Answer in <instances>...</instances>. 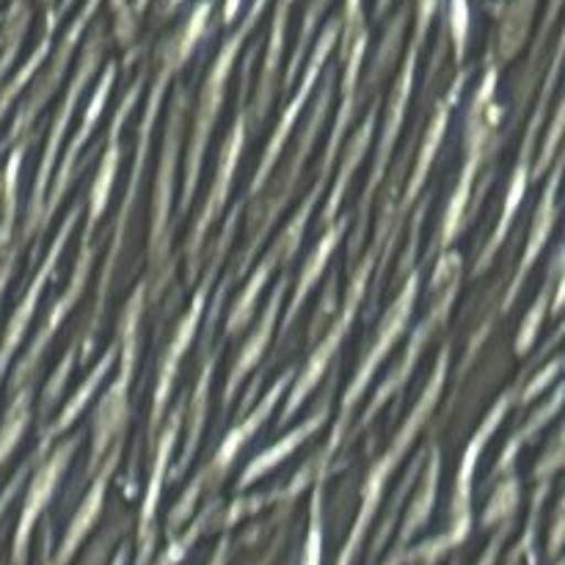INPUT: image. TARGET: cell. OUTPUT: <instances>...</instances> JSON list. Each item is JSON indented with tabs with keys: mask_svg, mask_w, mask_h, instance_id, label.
Here are the masks:
<instances>
[{
	"mask_svg": "<svg viewBox=\"0 0 565 565\" xmlns=\"http://www.w3.org/2000/svg\"><path fill=\"white\" fill-rule=\"evenodd\" d=\"M213 364L215 362H207V367H204L202 379H199L196 395H193L191 430H188V445H185V450H182V458H180V467H177V475H180L182 469L188 467L191 456H193V452H196V441H199V434H202V425H204V408H207V390H210V373H213Z\"/></svg>",
	"mask_w": 565,
	"mask_h": 565,
	"instance_id": "4dcf8cb0",
	"label": "cell"
},
{
	"mask_svg": "<svg viewBox=\"0 0 565 565\" xmlns=\"http://www.w3.org/2000/svg\"><path fill=\"white\" fill-rule=\"evenodd\" d=\"M323 419H326V406H323V412H315V417H312V419H307V423H303L301 428L290 430V434H287L285 439L276 441V445H274V447H268V450H265V452H259V456L254 458L252 463H248L246 472H243V478H241V489H246V486H252L254 480L263 478L265 472H270V469H274L276 463L285 461V458L290 456V452L296 450V447L301 445V441H307L309 436H312L315 430L320 428V423H323Z\"/></svg>",
	"mask_w": 565,
	"mask_h": 565,
	"instance_id": "ffe728a7",
	"label": "cell"
},
{
	"mask_svg": "<svg viewBox=\"0 0 565 565\" xmlns=\"http://www.w3.org/2000/svg\"><path fill=\"white\" fill-rule=\"evenodd\" d=\"M28 403H31V390L20 392V395L14 397V403H11L3 425H0V467H3L6 458L11 456V450L20 445L22 430H25V425H28V414H31L28 412Z\"/></svg>",
	"mask_w": 565,
	"mask_h": 565,
	"instance_id": "83f0119b",
	"label": "cell"
},
{
	"mask_svg": "<svg viewBox=\"0 0 565 565\" xmlns=\"http://www.w3.org/2000/svg\"><path fill=\"white\" fill-rule=\"evenodd\" d=\"M533 9L535 0H513L511 3L505 22H502V58H511L519 50V42H522L524 33H527Z\"/></svg>",
	"mask_w": 565,
	"mask_h": 565,
	"instance_id": "f546056e",
	"label": "cell"
},
{
	"mask_svg": "<svg viewBox=\"0 0 565 565\" xmlns=\"http://www.w3.org/2000/svg\"><path fill=\"white\" fill-rule=\"evenodd\" d=\"M539 121H541V110H539V116H535V119H533V127H530V136H527V149H524L522 160H519V166H516V174H513V180H511V188H508V199H505V210H502L500 226H497V230H494V237H491L489 248H486L483 257H480V265H478V268H475V274H480V270L489 268L491 257H494V254H497L500 243L505 241L508 230H511V224H513V215H516L519 204H522L524 191H527V177H530V169H527L530 143H533V136H535V127H539Z\"/></svg>",
	"mask_w": 565,
	"mask_h": 565,
	"instance_id": "d6986e66",
	"label": "cell"
},
{
	"mask_svg": "<svg viewBox=\"0 0 565 565\" xmlns=\"http://www.w3.org/2000/svg\"><path fill=\"white\" fill-rule=\"evenodd\" d=\"M557 182H561V160H557L555 171H552L550 188H546L544 199H541V204H539V213H535L533 230H530V243H527V252H524V259H522V265H519V270H516V279H513V287H511V292H508V298H505V309H511L513 298L519 296V287H522L524 276L530 274V268H533V265H535V259H539V254L544 252L546 241H550L552 224H555V191H557Z\"/></svg>",
	"mask_w": 565,
	"mask_h": 565,
	"instance_id": "5bb4252c",
	"label": "cell"
},
{
	"mask_svg": "<svg viewBox=\"0 0 565 565\" xmlns=\"http://www.w3.org/2000/svg\"><path fill=\"white\" fill-rule=\"evenodd\" d=\"M290 381H292V373H285V375H281V379L276 381L274 386H270L268 397H265V401L259 403V408H257V412H254L252 417H248L246 423L241 425V428H235V430H232L230 436H226V439H224V445H221V447H218V452H215L213 463H210V469H207L210 475H218V478H221V475H224L226 469L232 467V461H235V456H237V452H241V447L246 445V441L252 439L254 434H257V430H259V425H263L265 419H268V414L274 412L276 401H279V397H281V392L287 390V384H290Z\"/></svg>",
	"mask_w": 565,
	"mask_h": 565,
	"instance_id": "9a60e30c",
	"label": "cell"
},
{
	"mask_svg": "<svg viewBox=\"0 0 565 565\" xmlns=\"http://www.w3.org/2000/svg\"><path fill=\"white\" fill-rule=\"evenodd\" d=\"M72 450H75V441L61 447L36 475H33V483L28 489L25 505H22V516L20 524H17V535H14V565H25V555H28V539H31V530L36 524V519L42 516V511L47 508L50 497H53L55 486H58L61 475H64L66 463H70Z\"/></svg>",
	"mask_w": 565,
	"mask_h": 565,
	"instance_id": "5b68a950",
	"label": "cell"
},
{
	"mask_svg": "<svg viewBox=\"0 0 565 565\" xmlns=\"http://www.w3.org/2000/svg\"><path fill=\"white\" fill-rule=\"evenodd\" d=\"M210 0H202V3L196 6V11L191 14V22L185 25V31H182L180 42H177V61L174 64H182V61L188 58V53L193 50V44H196V39L202 36L204 25H207V17H210Z\"/></svg>",
	"mask_w": 565,
	"mask_h": 565,
	"instance_id": "e575fe53",
	"label": "cell"
},
{
	"mask_svg": "<svg viewBox=\"0 0 565 565\" xmlns=\"http://www.w3.org/2000/svg\"><path fill=\"white\" fill-rule=\"evenodd\" d=\"M114 356H116V351H108V353H105L103 362H99L97 367H94V373L88 375V379H86V384H83L81 390H77V395L72 397L70 403H66L64 414H61L58 423H55L53 428H50V434L44 436V441H47L50 436H55V434H61V430H66V428H70L72 423H75V417H77V414L83 412V406H86V403H88V397L94 395V390H97V386H99V381H103L105 375H108L110 364H114Z\"/></svg>",
	"mask_w": 565,
	"mask_h": 565,
	"instance_id": "484cf974",
	"label": "cell"
},
{
	"mask_svg": "<svg viewBox=\"0 0 565 565\" xmlns=\"http://www.w3.org/2000/svg\"><path fill=\"white\" fill-rule=\"evenodd\" d=\"M417 281H419L417 274L408 276V281H406V287H403V292H401V296H397V301L392 303L390 312H386L384 323H381V329H379V337H375V342H373V351L367 353V359H364V362H362V367L356 370V379H353L351 390H348L345 401H342V419H345L348 414L353 412V406H356V403L362 401L364 390H367V381L373 379L375 367H379V364L384 362V356L392 351V345H395V342H397V337H401L403 329H406L408 318H412L414 301H417ZM340 430H342V423L337 425L334 439H331V445H329V450H326V456H331V450H334L337 441H340Z\"/></svg>",
	"mask_w": 565,
	"mask_h": 565,
	"instance_id": "7a4b0ae2",
	"label": "cell"
},
{
	"mask_svg": "<svg viewBox=\"0 0 565 565\" xmlns=\"http://www.w3.org/2000/svg\"><path fill=\"white\" fill-rule=\"evenodd\" d=\"M373 121H375V114H370L367 125H364V127H362V132H359V136L353 138V143H351V152H348L345 163H342L340 180H337V185H334V193H331V199H329V207H326V213H323V221H331V218H334L337 207H340L342 191H345L348 180H351V177H353V169H356V166H359V160L364 158V149H367V141H370V136H373Z\"/></svg>",
	"mask_w": 565,
	"mask_h": 565,
	"instance_id": "f1b7e54d",
	"label": "cell"
},
{
	"mask_svg": "<svg viewBox=\"0 0 565 565\" xmlns=\"http://www.w3.org/2000/svg\"><path fill=\"white\" fill-rule=\"evenodd\" d=\"M516 555H522V552H519V550H516ZM516 555H513V561H516ZM513 561H511V563H508V565H513Z\"/></svg>",
	"mask_w": 565,
	"mask_h": 565,
	"instance_id": "bcb514c9",
	"label": "cell"
},
{
	"mask_svg": "<svg viewBox=\"0 0 565 565\" xmlns=\"http://www.w3.org/2000/svg\"><path fill=\"white\" fill-rule=\"evenodd\" d=\"M204 296H207V287H202L196 296V301H193L191 312L185 315V320L180 323V329H177L174 340H171L169 345V356H166L163 362V370H160V381H158V395H154V412H152V430L158 428L160 423V414H163L166 408V397L171 395V381H174L177 375V367H180V359L185 356V348L191 345L193 334H196V326H199V318H202V309H204Z\"/></svg>",
	"mask_w": 565,
	"mask_h": 565,
	"instance_id": "4fadbf2b",
	"label": "cell"
},
{
	"mask_svg": "<svg viewBox=\"0 0 565 565\" xmlns=\"http://www.w3.org/2000/svg\"><path fill=\"white\" fill-rule=\"evenodd\" d=\"M243 132H246V130H243V119H237L235 130H232L230 141H226V147H224V154H221L218 174H215V185H213V191H210L207 207H204L202 221H199V224H196V232H193L191 254H196V252H199V246H202V241H204V232H207V226L213 224V218H218L221 207H224L226 193H230L232 174H235L237 158H241V149H243Z\"/></svg>",
	"mask_w": 565,
	"mask_h": 565,
	"instance_id": "7c38bea8",
	"label": "cell"
},
{
	"mask_svg": "<svg viewBox=\"0 0 565 565\" xmlns=\"http://www.w3.org/2000/svg\"><path fill=\"white\" fill-rule=\"evenodd\" d=\"M370 265H373V259H367V263H364L362 268H359V274L353 276V285H351V290H348V303H345V309H342V315H340V318H337L334 329H331L329 334H326V340L320 342L318 351L312 353V359H309V362H307V367L301 370V379H298L296 386H292L290 401H287L285 414H281V419H290L292 414H296V408L301 406L303 397H307L309 392H312L315 386H318V381L323 379V373H326V367H329L331 356H334V353L340 351L342 337H345L348 329H351L353 315H356L359 301H362V292H364V287H367Z\"/></svg>",
	"mask_w": 565,
	"mask_h": 565,
	"instance_id": "3957f363",
	"label": "cell"
},
{
	"mask_svg": "<svg viewBox=\"0 0 565 565\" xmlns=\"http://www.w3.org/2000/svg\"><path fill=\"white\" fill-rule=\"evenodd\" d=\"M456 290H458V287H452V290H447V292H445V298H441V301L436 303L434 309H430L428 320H425V323L419 326V331H417V334H414L412 345H408V353H406V359H403V362L397 364V370H395V373H392L390 379H386V384L381 386L379 397H375V401H373V406H370V412L364 414V419H362L364 425H367L370 419L375 417V412H379V408L384 406V403H386V397H390V395H395V392L401 390L403 384H406L408 373H412V370H414V364H417V359H419V353H423L425 342H428V334H430V331L436 329V323H441V320L447 318V312H450V303H452V298H456Z\"/></svg>",
	"mask_w": 565,
	"mask_h": 565,
	"instance_id": "8fae6325",
	"label": "cell"
},
{
	"mask_svg": "<svg viewBox=\"0 0 565 565\" xmlns=\"http://www.w3.org/2000/svg\"><path fill=\"white\" fill-rule=\"evenodd\" d=\"M557 370H561V359H555V362H552L550 367L544 370V373H539V375H535V381H533V384L527 386V392H524V397H522V401H524V403H530V401H533L535 395H541V390H544V386L550 384L552 379H557Z\"/></svg>",
	"mask_w": 565,
	"mask_h": 565,
	"instance_id": "ab89813d",
	"label": "cell"
},
{
	"mask_svg": "<svg viewBox=\"0 0 565 565\" xmlns=\"http://www.w3.org/2000/svg\"><path fill=\"white\" fill-rule=\"evenodd\" d=\"M417 50H419V47H412V50H408L406 70H403V75H401V83H397L395 99H392V105H390V116H386V130H384V138H381V147H379V160H375L373 182H370V188H367V196H370V193H373V188L379 185L381 174H384V166H386V160H390L392 143H395V138H397V130H401L403 114H406L408 94H412V83H414V64H417Z\"/></svg>",
	"mask_w": 565,
	"mask_h": 565,
	"instance_id": "e0dca14e",
	"label": "cell"
},
{
	"mask_svg": "<svg viewBox=\"0 0 565 565\" xmlns=\"http://www.w3.org/2000/svg\"><path fill=\"white\" fill-rule=\"evenodd\" d=\"M546 303H550V287H544V292H541V296H539L535 307L530 309L527 320H524V323H522V331H519V337H516V351L519 353H527L530 348H533L535 337H539L541 326H544Z\"/></svg>",
	"mask_w": 565,
	"mask_h": 565,
	"instance_id": "836d02e7",
	"label": "cell"
},
{
	"mask_svg": "<svg viewBox=\"0 0 565 565\" xmlns=\"http://www.w3.org/2000/svg\"><path fill=\"white\" fill-rule=\"evenodd\" d=\"M116 461H119V445L114 447V452H110L108 461H105L103 472H99V478L94 480L92 491H88L86 500H83L81 508H77L75 519H72L70 530H66L64 541H61V550H58V555H55L53 565L70 563L72 555L77 552V546H81V541L86 539V533L92 530V524L97 522L99 511H103V502H105V489H108V480H110V475H114Z\"/></svg>",
	"mask_w": 565,
	"mask_h": 565,
	"instance_id": "30bf717a",
	"label": "cell"
},
{
	"mask_svg": "<svg viewBox=\"0 0 565 565\" xmlns=\"http://www.w3.org/2000/svg\"><path fill=\"white\" fill-rule=\"evenodd\" d=\"M436 6H439V0H417V33H414V47H419V44L425 42V36H428Z\"/></svg>",
	"mask_w": 565,
	"mask_h": 565,
	"instance_id": "74e56055",
	"label": "cell"
},
{
	"mask_svg": "<svg viewBox=\"0 0 565 565\" xmlns=\"http://www.w3.org/2000/svg\"><path fill=\"white\" fill-rule=\"evenodd\" d=\"M508 406H511V395H505L494 408H491L489 419L483 423L480 434L469 441L467 452H463L461 472H458V483H456V497H452V516H456V524H463V527H469V524H472V516H469V500H472L475 467H478V458H480V452H483L486 441L491 439V434L497 430V425L505 419Z\"/></svg>",
	"mask_w": 565,
	"mask_h": 565,
	"instance_id": "ba28073f",
	"label": "cell"
},
{
	"mask_svg": "<svg viewBox=\"0 0 565 565\" xmlns=\"http://www.w3.org/2000/svg\"><path fill=\"white\" fill-rule=\"evenodd\" d=\"M561 130H563V108H557L555 121H552L550 138H546V143H544V158H541V160H539V166H535V174H541V171H544L546 166H550L552 154H555L557 141H561Z\"/></svg>",
	"mask_w": 565,
	"mask_h": 565,
	"instance_id": "f35d334b",
	"label": "cell"
},
{
	"mask_svg": "<svg viewBox=\"0 0 565 565\" xmlns=\"http://www.w3.org/2000/svg\"><path fill=\"white\" fill-rule=\"evenodd\" d=\"M337 31H340V22L334 20V22H329V25H326V31H323V33H320V39H318V47H315V53H312V61H309V70H307V77H303V86H301V92L296 94V99H292V103H290V108H287V110H285V116H281L279 127H276L274 138H270V143H268V152H265V158H263V166H259L257 177H254V185H252V191H254V193H257L259 188L265 185V180H268L270 169H274V166H276V160H279V152H281V147H285L287 136H290L292 125H296L298 114H301L303 103H307L309 92H312V83H315V77H318V72H320V66H323V61H326V55H329V50L334 47Z\"/></svg>",
	"mask_w": 565,
	"mask_h": 565,
	"instance_id": "277c9868",
	"label": "cell"
},
{
	"mask_svg": "<svg viewBox=\"0 0 565 565\" xmlns=\"http://www.w3.org/2000/svg\"><path fill=\"white\" fill-rule=\"evenodd\" d=\"M276 263H279V259H276V254L270 252L268 257H265V263L259 265L257 274H254L252 279H248L246 290L241 292V298H237L235 309H232V315H230V331H241L243 326L248 323V318H252V312H254V301H257L259 290H263V287H265V281H268L270 270H274Z\"/></svg>",
	"mask_w": 565,
	"mask_h": 565,
	"instance_id": "4316f807",
	"label": "cell"
},
{
	"mask_svg": "<svg viewBox=\"0 0 565 565\" xmlns=\"http://www.w3.org/2000/svg\"><path fill=\"white\" fill-rule=\"evenodd\" d=\"M226 550H230V541H221V546H218V552H215V561L210 563V565H224L226 563Z\"/></svg>",
	"mask_w": 565,
	"mask_h": 565,
	"instance_id": "ee69618b",
	"label": "cell"
},
{
	"mask_svg": "<svg viewBox=\"0 0 565 565\" xmlns=\"http://www.w3.org/2000/svg\"><path fill=\"white\" fill-rule=\"evenodd\" d=\"M342 232H345V221H342V224H337L334 230H331L329 235H326L323 241H320V246L315 248V254H312V257H309L307 268H303V274H301V285H298L296 296H292L290 312H287V320H285V329H290L292 318H296V315H298V309H301L303 298H307V292L312 290V287H315V281H318V279H320V274H323L326 263H329L331 252H334V248H337V243H340V235H342Z\"/></svg>",
	"mask_w": 565,
	"mask_h": 565,
	"instance_id": "7402d4cb",
	"label": "cell"
},
{
	"mask_svg": "<svg viewBox=\"0 0 565 565\" xmlns=\"http://www.w3.org/2000/svg\"><path fill=\"white\" fill-rule=\"evenodd\" d=\"M436 486H439V456H436V452H434V463H430L428 475H425L423 489H419L417 500L412 502V508H408V513H406V522H403V530H401V546L406 544V541L412 539L414 533H419V530H423L425 524H428L430 513H434Z\"/></svg>",
	"mask_w": 565,
	"mask_h": 565,
	"instance_id": "603a6c76",
	"label": "cell"
},
{
	"mask_svg": "<svg viewBox=\"0 0 565 565\" xmlns=\"http://www.w3.org/2000/svg\"><path fill=\"white\" fill-rule=\"evenodd\" d=\"M136 97H138V86L127 94V99H121V108L114 119V132H110L108 152H105L103 166H99L97 182H94V188H92V213H88L86 237L92 235L94 224H97L99 215H103V210H105V204H108V193H110V185H114V177H116V163H119V141H116V138H119V125H121V119L127 116V110H130V105L136 103Z\"/></svg>",
	"mask_w": 565,
	"mask_h": 565,
	"instance_id": "ac0fdd59",
	"label": "cell"
},
{
	"mask_svg": "<svg viewBox=\"0 0 565 565\" xmlns=\"http://www.w3.org/2000/svg\"><path fill=\"white\" fill-rule=\"evenodd\" d=\"M563 544V508H557L555 516V530H552V541H550V557H557Z\"/></svg>",
	"mask_w": 565,
	"mask_h": 565,
	"instance_id": "b9f144b4",
	"label": "cell"
},
{
	"mask_svg": "<svg viewBox=\"0 0 565 565\" xmlns=\"http://www.w3.org/2000/svg\"><path fill=\"white\" fill-rule=\"evenodd\" d=\"M323 563V491L320 486L312 497V522H309L307 544H303L301 565H320Z\"/></svg>",
	"mask_w": 565,
	"mask_h": 565,
	"instance_id": "1f68e13d",
	"label": "cell"
},
{
	"mask_svg": "<svg viewBox=\"0 0 565 565\" xmlns=\"http://www.w3.org/2000/svg\"><path fill=\"white\" fill-rule=\"evenodd\" d=\"M285 287H287V281L281 279V281H279V287H276V290H274V296H270V303H268V309H265V318H263V323H259V329L254 331V334H252V340L246 342V348H243V351H241V356H237L235 367H232V375H230V384H226V395H224V403H230V401H232V395H235L237 384H241V381L246 379V375H248V370H252V367H257L259 356H263L265 345H268L270 334H274L276 312H279L281 296H285Z\"/></svg>",
	"mask_w": 565,
	"mask_h": 565,
	"instance_id": "2e32d148",
	"label": "cell"
},
{
	"mask_svg": "<svg viewBox=\"0 0 565 565\" xmlns=\"http://www.w3.org/2000/svg\"><path fill=\"white\" fill-rule=\"evenodd\" d=\"M241 3H243V0H226V3H224V22L235 20V14L241 11Z\"/></svg>",
	"mask_w": 565,
	"mask_h": 565,
	"instance_id": "7bdbcfd3",
	"label": "cell"
},
{
	"mask_svg": "<svg viewBox=\"0 0 565 565\" xmlns=\"http://www.w3.org/2000/svg\"><path fill=\"white\" fill-rule=\"evenodd\" d=\"M207 516H210V511H204V516L199 519V522L193 524V527L188 530V533L182 535V539H177L174 544H171L169 550H166V555L160 557L158 565H177V563H180L182 557H185V552L193 546V541L199 539V533H202V530H204V524H207Z\"/></svg>",
	"mask_w": 565,
	"mask_h": 565,
	"instance_id": "8d00e7d4",
	"label": "cell"
},
{
	"mask_svg": "<svg viewBox=\"0 0 565 565\" xmlns=\"http://www.w3.org/2000/svg\"><path fill=\"white\" fill-rule=\"evenodd\" d=\"M180 119H182V97L177 103L174 116H171V132L166 136V154L163 166H160V182H158V196H154V224H152V246L160 243V230L169 215V199H171V174H174V160H177V141H180Z\"/></svg>",
	"mask_w": 565,
	"mask_h": 565,
	"instance_id": "44dd1931",
	"label": "cell"
},
{
	"mask_svg": "<svg viewBox=\"0 0 565 565\" xmlns=\"http://www.w3.org/2000/svg\"><path fill=\"white\" fill-rule=\"evenodd\" d=\"M511 527H513V522H511V519H505V522H502V533H497V539L491 541V546L486 550V555H483V561H480V565H494L497 563V555H500V550H502V544H505Z\"/></svg>",
	"mask_w": 565,
	"mask_h": 565,
	"instance_id": "60d3db41",
	"label": "cell"
},
{
	"mask_svg": "<svg viewBox=\"0 0 565 565\" xmlns=\"http://www.w3.org/2000/svg\"><path fill=\"white\" fill-rule=\"evenodd\" d=\"M555 565H563V563H555Z\"/></svg>",
	"mask_w": 565,
	"mask_h": 565,
	"instance_id": "7dc6e473",
	"label": "cell"
},
{
	"mask_svg": "<svg viewBox=\"0 0 565 565\" xmlns=\"http://www.w3.org/2000/svg\"><path fill=\"white\" fill-rule=\"evenodd\" d=\"M292 0H281L279 9H276V20H274V33H270V47H268V61H265V72H263V92H259V119L265 116L270 105V83H274L276 75V64H279L281 55V44H285V25H287V11H290Z\"/></svg>",
	"mask_w": 565,
	"mask_h": 565,
	"instance_id": "d4e9b609",
	"label": "cell"
},
{
	"mask_svg": "<svg viewBox=\"0 0 565 565\" xmlns=\"http://www.w3.org/2000/svg\"><path fill=\"white\" fill-rule=\"evenodd\" d=\"M75 215H77V210H75V213L70 215V218H66V224H64V230H61L58 241H55V243H53V248H50V254H47V263L42 265V270H39V276H36V279H33V285L28 287L25 298H22V301H20V307H17V312L11 315L9 326H6L3 345H0V375H3V373H6V367H9V362H11V353L17 351V345H20V340H22V334H25L28 323H31V318H33V309H36V301H39V292H42L44 281H47L50 270H53V265H55V259H58L61 248H64V243H66V235H70L72 224H75Z\"/></svg>",
	"mask_w": 565,
	"mask_h": 565,
	"instance_id": "52a82bcc",
	"label": "cell"
},
{
	"mask_svg": "<svg viewBox=\"0 0 565 565\" xmlns=\"http://www.w3.org/2000/svg\"><path fill=\"white\" fill-rule=\"evenodd\" d=\"M94 66H97V42L88 44L86 50V58H83V66L77 70L75 81H72V88L70 94H66V103L64 108H61V116L55 119L53 125V132H50V141H47V152H44V160H42V169H39V180L36 185H33V199H31V215H28V232L33 230V224H36L39 218V207H42V196H44V188H47V177H50V169H53L55 163V152H58V141L61 136H64L66 130V121H70L72 110H75V103L77 97H81L83 86H86L88 75L94 72Z\"/></svg>",
	"mask_w": 565,
	"mask_h": 565,
	"instance_id": "8992f818",
	"label": "cell"
},
{
	"mask_svg": "<svg viewBox=\"0 0 565 565\" xmlns=\"http://www.w3.org/2000/svg\"><path fill=\"white\" fill-rule=\"evenodd\" d=\"M450 33L456 44V61H463L469 42V0H450Z\"/></svg>",
	"mask_w": 565,
	"mask_h": 565,
	"instance_id": "d590c367",
	"label": "cell"
},
{
	"mask_svg": "<svg viewBox=\"0 0 565 565\" xmlns=\"http://www.w3.org/2000/svg\"><path fill=\"white\" fill-rule=\"evenodd\" d=\"M265 3H268V0H254L252 11H248V17H246V22H243L241 31H237L235 36H232L230 42L224 44L218 61L213 64V72H210L207 86H204V92H202V105H199V114H196V136H193V143H191V158H188V177H185V193H182V207H188L193 191H196V180H199V169H202L204 147H207L210 127H213L215 114H218V108H221V99H224L226 75H230V70H232V61H235L237 47L243 44V36L252 31V25L259 20V14H263Z\"/></svg>",
	"mask_w": 565,
	"mask_h": 565,
	"instance_id": "6da1fadb",
	"label": "cell"
},
{
	"mask_svg": "<svg viewBox=\"0 0 565 565\" xmlns=\"http://www.w3.org/2000/svg\"><path fill=\"white\" fill-rule=\"evenodd\" d=\"M516 502H519V483L513 478H508L505 483L497 489L494 500L489 502L483 513V527H491V524H500L505 519H511L516 513Z\"/></svg>",
	"mask_w": 565,
	"mask_h": 565,
	"instance_id": "d6a6232c",
	"label": "cell"
},
{
	"mask_svg": "<svg viewBox=\"0 0 565 565\" xmlns=\"http://www.w3.org/2000/svg\"><path fill=\"white\" fill-rule=\"evenodd\" d=\"M72 6V0H64V6H61V9H70Z\"/></svg>",
	"mask_w": 565,
	"mask_h": 565,
	"instance_id": "f6af8a7d",
	"label": "cell"
},
{
	"mask_svg": "<svg viewBox=\"0 0 565 565\" xmlns=\"http://www.w3.org/2000/svg\"><path fill=\"white\" fill-rule=\"evenodd\" d=\"M456 88H458V86H456ZM450 103H452V94H450V99H445V103L439 105V110H436V119H434V125H430V130H428V138H425V143H423V152H419L417 169H414V180L408 182L406 202H412V199L417 196V191H419V188L425 185V177H428V169H430V163H434L436 152H439L441 136H445L447 119H450Z\"/></svg>",
	"mask_w": 565,
	"mask_h": 565,
	"instance_id": "cb8c5ba5",
	"label": "cell"
},
{
	"mask_svg": "<svg viewBox=\"0 0 565 565\" xmlns=\"http://www.w3.org/2000/svg\"><path fill=\"white\" fill-rule=\"evenodd\" d=\"M177 428H180V412H174V417H171V425L166 428L163 441H160V447H158V458H154L152 478H149L147 497H143L141 524H138V561H136V565H147L149 555H152V546H154L152 522H154V511H158L160 489H163V480H166V463H169L171 447H174V439H177Z\"/></svg>",
	"mask_w": 565,
	"mask_h": 565,
	"instance_id": "9c48e42d",
	"label": "cell"
}]
</instances>
